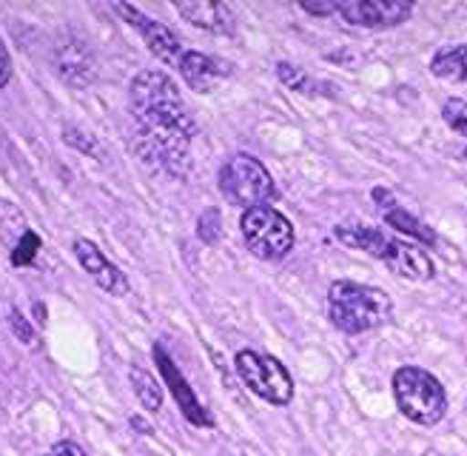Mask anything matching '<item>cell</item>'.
Segmentation results:
<instances>
[{"label":"cell","instance_id":"1","mask_svg":"<svg viewBox=\"0 0 467 456\" xmlns=\"http://www.w3.org/2000/svg\"><path fill=\"white\" fill-rule=\"evenodd\" d=\"M129 111L140 154L169 174H182L189 163L197 123L182 100L180 86L162 68H143L131 78Z\"/></svg>","mask_w":467,"mask_h":456},{"label":"cell","instance_id":"2","mask_svg":"<svg viewBox=\"0 0 467 456\" xmlns=\"http://www.w3.org/2000/svg\"><path fill=\"white\" fill-rule=\"evenodd\" d=\"M328 316L334 328H339L348 337H357L390 323L393 303L388 291L377 285L337 280L328 288Z\"/></svg>","mask_w":467,"mask_h":456},{"label":"cell","instance_id":"3","mask_svg":"<svg viewBox=\"0 0 467 456\" xmlns=\"http://www.w3.org/2000/svg\"><path fill=\"white\" fill-rule=\"evenodd\" d=\"M393 399L400 414L416 425H439L448 414V391L431 371L419 368V365H400L390 377Z\"/></svg>","mask_w":467,"mask_h":456},{"label":"cell","instance_id":"4","mask_svg":"<svg viewBox=\"0 0 467 456\" xmlns=\"http://www.w3.org/2000/svg\"><path fill=\"white\" fill-rule=\"evenodd\" d=\"M217 182H220L223 197L234 205H243V209L265 205V202L276 200V194H279L268 169L254 154H245V151H237L225 160Z\"/></svg>","mask_w":467,"mask_h":456},{"label":"cell","instance_id":"5","mask_svg":"<svg viewBox=\"0 0 467 456\" xmlns=\"http://www.w3.org/2000/svg\"><path fill=\"white\" fill-rule=\"evenodd\" d=\"M240 228H243V240L248 251L256 260H265V263L288 257V251L294 248V240H296L291 220L283 212H276L274 205H254V209H245Z\"/></svg>","mask_w":467,"mask_h":456},{"label":"cell","instance_id":"6","mask_svg":"<svg viewBox=\"0 0 467 456\" xmlns=\"http://www.w3.org/2000/svg\"><path fill=\"white\" fill-rule=\"evenodd\" d=\"M234 368H237L240 379L245 382V388L254 397H260L276 408L291 405L294 379L276 357L260 354L254 348H243V351H237V357H234Z\"/></svg>","mask_w":467,"mask_h":456},{"label":"cell","instance_id":"7","mask_svg":"<svg viewBox=\"0 0 467 456\" xmlns=\"http://www.w3.org/2000/svg\"><path fill=\"white\" fill-rule=\"evenodd\" d=\"M413 0H339V17L359 29H396L410 20Z\"/></svg>","mask_w":467,"mask_h":456},{"label":"cell","instance_id":"8","mask_svg":"<svg viewBox=\"0 0 467 456\" xmlns=\"http://www.w3.org/2000/svg\"><path fill=\"white\" fill-rule=\"evenodd\" d=\"M114 12L120 15V17L129 23V26L146 40L149 52H151L160 63H166V66H174V68H177V63H180V57L185 55V49H182L180 37L166 26V23H160V20L149 17L146 12H140V9L131 6V4H114Z\"/></svg>","mask_w":467,"mask_h":456},{"label":"cell","instance_id":"9","mask_svg":"<svg viewBox=\"0 0 467 456\" xmlns=\"http://www.w3.org/2000/svg\"><path fill=\"white\" fill-rule=\"evenodd\" d=\"M151 354H154V362H157V368H160L162 382H166V388H169V394L174 397L177 408L182 410V417L189 420L192 425H197V428H214L212 414H208L205 405L200 402V397L194 394V388L189 385V379L182 377V371L177 368V362L166 351V346H162V342H154Z\"/></svg>","mask_w":467,"mask_h":456},{"label":"cell","instance_id":"10","mask_svg":"<svg viewBox=\"0 0 467 456\" xmlns=\"http://www.w3.org/2000/svg\"><path fill=\"white\" fill-rule=\"evenodd\" d=\"M55 72L60 75V80H66L75 88H83L98 78L91 46L80 35H75V32L60 35V40L55 46Z\"/></svg>","mask_w":467,"mask_h":456},{"label":"cell","instance_id":"11","mask_svg":"<svg viewBox=\"0 0 467 456\" xmlns=\"http://www.w3.org/2000/svg\"><path fill=\"white\" fill-rule=\"evenodd\" d=\"M72 251H75L78 263L83 265V271L88 274L91 280L98 283V288H103L109 296H117V300H123V296H129L131 285H129L126 271H123V268H117V265L103 254V248H100L98 243H91V240L80 237V240H75Z\"/></svg>","mask_w":467,"mask_h":456},{"label":"cell","instance_id":"12","mask_svg":"<svg viewBox=\"0 0 467 456\" xmlns=\"http://www.w3.org/2000/svg\"><path fill=\"white\" fill-rule=\"evenodd\" d=\"M379 260L396 274V277L410 280V283H428L436 277V265L428 257V251H422V245H413L405 240H388Z\"/></svg>","mask_w":467,"mask_h":456},{"label":"cell","instance_id":"13","mask_svg":"<svg viewBox=\"0 0 467 456\" xmlns=\"http://www.w3.org/2000/svg\"><path fill=\"white\" fill-rule=\"evenodd\" d=\"M182 80L189 83L192 91L197 95H208L220 80L234 75V63L217 57V55H205V52H185L177 63Z\"/></svg>","mask_w":467,"mask_h":456},{"label":"cell","instance_id":"14","mask_svg":"<svg viewBox=\"0 0 467 456\" xmlns=\"http://www.w3.org/2000/svg\"><path fill=\"white\" fill-rule=\"evenodd\" d=\"M373 200H377L382 220L393 228V232H400V234H405V237H413L416 245H419V243H422V245H436V243H439V237H436L433 228H431L428 223L419 220L416 214H410V212L405 209V205L396 202L385 189H373Z\"/></svg>","mask_w":467,"mask_h":456},{"label":"cell","instance_id":"15","mask_svg":"<svg viewBox=\"0 0 467 456\" xmlns=\"http://www.w3.org/2000/svg\"><path fill=\"white\" fill-rule=\"evenodd\" d=\"M174 9L192 26L212 35H234V26H237L231 6L220 4V0H189V4H174Z\"/></svg>","mask_w":467,"mask_h":456},{"label":"cell","instance_id":"16","mask_svg":"<svg viewBox=\"0 0 467 456\" xmlns=\"http://www.w3.org/2000/svg\"><path fill=\"white\" fill-rule=\"evenodd\" d=\"M431 72L439 80H448V83H467V43L459 46H448L433 55L431 60Z\"/></svg>","mask_w":467,"mask_h":456},{"label":"cell","instance_id":"17","mask_svg":"<svg viewBox=\"0 0 467 456\" xmlns=\"http://www.w3.org/2000/svg\"><path fill=\"white\" fill-rule=\"evenodd\" d=\"M334 234L342 245L368 251V254H373V257H379L385 243H388V237L379 232V228H370V225H337Z\"/></svg>","mask_w":467,"mask_h":456},{"label":"cell","instance_id":"18","mask_svg":"<svg viewBox=\"0 0 467 456\" xmlns=\"http://www.w3.org/2000/svg\"><path fill=\"white\" fill-rule=\"evenodd\" d=\"M129 382L134 388V397L140 399V405H143V410H149V414H160V408H162V385L154 379V374L149 368H143V365H131V368H129Z\"/></svg>","mask_w":467,"mask_h":456},{"label":"cell","instance_id":"19","mask_svg":"<svg viewBox=\"0 0 467 456\" xmlns=\"http://www.w3.org/2000/svg\"><path fill=\"white\" fill-rule=\"evenodd\" d=\"M40 245H43L40 234H37V232H32V228H23L20 237H17V240H15V245H12L9 263H12L15 268H29V265H35Z\"/></svg>","mask_w":467,"mask_h":456},{"label":"cell","instance_id":"20","mask_svg":"<svg viewBox=\"0 0 467 456\" xmlns=\"http://www.w3.org/2000/svg\"><path fill=\"white\" fill-rule=\"evenodd\" d=\"M63 143L66 146H72L75 151L86 154V157H103V146L100 140L91 131L80 129V126H72V123H66L63 126Z\"/></svg>","mask_w":467,"mask_h":456},{"label":"cell","instance_id":"21","mask_svg":"<svg viewBox=\"0 0 467 456\" xmlns=\"http://www.w3.org/2000/svg\"><path fill=\"white\" fill-rule=\"evenodd\" d=\"M197 237L205 243V245H217L223 240V214L220 209H205L200 217H197Z\"/></svg>","mask_w":467,"mask_h":456},{"label":"cell","instance_id":"22","mask_svg":"<svg viewBox=\"0 0 467 456\" xmlns=\"http://www.w3.org/2000/svg\"><path fill=\"white\" fill-rule=\"evenodd\" d=\"M276 78L283 80L285 86L296 88V91H314V88H322L319 83H314L306 72H302L299 66L294 63H276Z\"/></svg>","mask_w":467,"mask_h":456},{"label":"cell","instance_id":"23","mask_svg":"<svg viewBox=\"0 0 467 456\" xmlns=\"http://www.w3.org/2000/svg\"><path fill=\"white\" fill-rule=\"evenodd\" d=\"M441 120L448 123L451 131L467 134V100H462V98L445 100V106H441Z\"/></svg>","mask_w":467,"mask_h":456},{"label":"cell","instance_id":"24","mask_svg":"<svg viewBox=\"0 0 467 456\" xmlns=\"http://www.w3.org/2000/svg\"><path fill=\"white\" fill-rule=\"evenodd\" d=\"M9 328L23 342V346H37V331H35V326L29 323L26 314H23L20 308H12L9 311Z\"/></svg>","mask_w":467,"mask_h":456},{"label":"cell","instance_id":"25","mask_svg":"<svg viewBox=\"0 0 467 456\" xmlns=\"http://www.w3.org/2000/svg\"><path fill=\"white\" fill-rule=\"evenodd\" d=\"M299 9L314 17H328L339 12V0H319V4H314V0H299Z\"/></svg>","mask_w":467,"mask_h":456},{"label":"cell","instance_id":"26","mask_svg":"<svg viewBox=\"0 0 467 456\" xmlns=\"http://www.w3.org/2000/svg\"><path fill=\"white\" fill-rule=\"evenodd\" d=\"M9 80H12V55L6 49L4 37H0V88H6Z\"/></svg>","mask_w":467,"mask_h":456},{"label":"cell","instance_id":"27","mask_svg":"<svg viewBox=\"0 0 467 456\" xmlns=\"http://www.w3.org/2000/svg\"><path fill=\"white\" fill-rule=\"evenodd\" d=\"M46 456H86V451L72 440H63V442H57V445H52L49 451H46Z\"/></svg>","mask_w":467,"mask_h":456},{"label":"cell","instance_id":"28","mask_svg":"<svg viewBox=\"0 0 467 456\" xmlns=\"http://www.w3.org/2000/svg\"><path fill=\"white\" fill-rule=\"evenodd\" d=\"M131 428H137L140 433H143V437H151V425H146L140 417H131Z\"/></svg>","mask_w":467,"mask_h":456},{"label":"cell","instance_id":"29","mask_svg":"<svg viewBox=\"0 0 467 456\" xmlns=\"http://www.w3.org/2000/svg\"><path fill=\"white\" fill-rule=\"evenodd\" d=\"M462 157H464V160H467V146H464V151H462Z\"/></svg>","mask_w":467,"mask_h":456}]
</instances>
